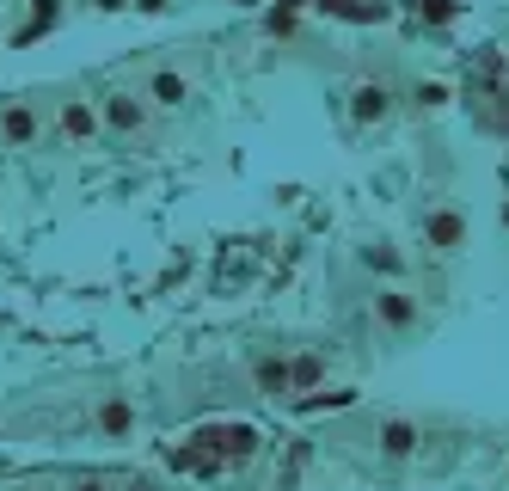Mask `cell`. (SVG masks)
Returning a JSON list of instances; mask_svg holds the SVG:
<instances>
[{"label":"cell","instance_id":"obj_6","mask_svg":"<svg viewBox=\"0 0 509 491\" xmlns=\"http://www.w3.org/2000/svg\"><path fill=\"white\" fill-rule=\"evenodd\" d=\"M424 240L436 246V252H460V246H467V215L460 210H430L424 215Z\"/></svg>","mask_w":509,"mask_h":491},{"label":"cell","instance_id":"obj_18","mask_svg":"<svg viewBox=\"0 0 509 491\" xmlns=\"http://www.w3.org/2000/svg\"><path fill=\"white\" fill-rule=\"evenodd\" d=\"M93 6H99V13H117V6H129V0H93Z\"/></svg>","mask_w":509,"mask_h":491},{"label":"cell","instance_id":"obj_3","mask_svg":"<svg viewBox=\"0 0 509 491\" xmlns=\"http://www.w3.org/2000/svg\"><path fill=\"white\" fill-rule=\"evenodd\" d=\"M37 105H25V99H13V105H0V141L6 147H37Z\"/></svg>","mask_w":509,"mask_h":491},{"label":"cell","instance_id":"obj_16","mask_svg":"<svg viewBox=\"0 0 509 491\" xmlns=\"http://www.w3.org/2000/svg\"><path fill=\"white\" fill-rule=\"evenodd\" d=\"M62 491H111V486H104V479H86V473H80V479H68Z\"/></svg>","mask_w":509,"mask_h":491},{"label":"cell","instance_id":"obj_9","mask_svg":"<svg viewBox=\"0 0 509 491\" xmlns=\"http://www.w3.org/2000/svg\"><path fill=\"white\" fill-rule=\"evenodd\" d=\"M252 387H258L264 399H295V393H289V362H282V356H258V362H252Z\"/></svg>","mask_w":509,"mask_h":491},{"label":"cell","instance_id":"obj_2","mask_svg":"<svg viewBox=\"0 0 509 491\" xmlns=\"http://www.w3.org/2000/svg\"><path fill=\"white\" fill-rule=\"evenodd\" d=\"M104 129H117V136H136V129H147V105H141L136 93H104Z\"/></svg>","mask_w":509,"mask_h":491},{"label":"cell","instance_id":"obj_13","mask_svg":"<svg viewBox=\"0 0 509 491\" xmlns=\"http://www.w3.org/2000/svg\"><path fill=\"white\" fill-rule=\"evenodd\" d=\"M49 25H56V0H37V6H31V25L19 31V43H31V37H43Z\"/></svg>","mask_w":509,"mask_h":491},{"label":"cell","instance_id":"obj_12","mask_svg":"<svg viewBox=\"0 0 509 491\" xmlns=\"http://www.w3.org/2000/svg\"><path fill=\"white\" fill-rule=\"evenodd\" d=\"M319 375H326V362H319V356H295V362H289V393L307 399V393L319 387Z\"/></svg>","mask_w":509,"mask_h":491},{"label":"cell","instance_id":"obj_4","mask_svg":"<svg viewBox=\"0 0 509 491\" xmlns=\"http://www.w3.org/2000/svg\"><path fill=\"white\" fill-rule=\"evenodd\" d=\"M62 136L74 141V147H86V141H99V129H104V117H99V105H86V99H62Z\"/></svg>","mask_w":509,"mask_h":491},{"label":"cell","instance_id":"obj_15","mask_svg":"<svg viewBox=\"0 0 509 491\" xmlns=\"http://www.w3.org/2000/svg\"><path fill=\"white\" fill-rule=\"evenodd\" d=\"M442 99H448V86H436V80H424V86H417V105H424V111H436Z\"/></svg>","mask_w":509,"mask_h":491},{"label":"cell","instance_id":"obj_19","mask_svg":"<svg viewBox=\"0 0 509 491\" xmlns=\"http://www.w3.org/2000/svg\"><path fill=\"white\" fill-rule=\"evenodd\" d=\"M504 228H509V203H504Z\"/></svg>","mask_w":509,"mask_h":491},{"label":"cell","instance_id":"obj_11","mask_svg":"<svg viewBox=\"0 0 509 491\" xmlns=\"http://www.w3.org/2000/svg\"><path fill=\"white\" fill-rule=\"evenodd\" d=\"M362 264H369L374 277H406V258H399L387 240H369V246H362Z\"/></svg>","mask_w":509,"mask_h":491},{"label":"cell","instance_id":"obj_10","mask_svg":"<svg viewBox=\"0 0 509 491\" xmlns=\"http://www.w3.org/2000/svg\"><path fill=\"white\" fill-rule=\"evenodd\" d=\"M374 319H380L387 332H406L411 319H417V308H411V295H399V289H380V295H374Z\"/></svg>","mask_w":509,"mask_h":491},{"label":"cell","instance_id":"obj_1","mask_svg":"<svg viewBox=\"0 0 509 491\" xmlns=\"http://www.w3.org/2000/svg\"><path fill=\"white\" fill-rule=\"evenodd\" d=\"M86 424H93L99 442H129L136 436V393H104Z\"/></svg>","mask_w":509,"mask_h":491},{"label":"cell","instance_id":"obj_5","mask_svg":"<svg viewBox=\"0 0 509 491\" xmlns=\"http://www.w3.org/2000/svg\"><path fill=\"white\" fill-rule=\"evenodd\" d=\"M374 442H380V455L387 460H411L417 455V442H424V430L411 418H387V424H374Z\"/></svg>","mask_w":509,"mask_h":491},{"label":"cell","instance_id":"obj_20","mask_svg":"<svg viewBox=\"0 0 509 491\" xmlns=\"http://www.w3.org/2000/svg\"><path fill=\"white\" fill-rule=\"evenodd\" d=\"M19 491H37V486H19Z\"/></svg>","mask_w":509,"mask_h":491},{"label":"cell","instance_id":"obj_14","mask_svg":"<svg viewBox=\"0 0 509 491\" xmlns=\"http://www.w3.org/2000/svg\"><path fill=\"white\" fill-rule=\"evenodd\" d=\"M117 491H166L154 473H129V479H117Z\"/></svg>","mask_w":509,"mask_h":491},{"label":"cell","instance_id":"obj_8","mask_svg":"<svg viewBox=\"0 0 509 491\" xmlns=\"http://www.w3.org/2000/svg\"><path fill=\"white\" fill-rule=\"evenodd\" d=\"M184 99H191V80H184L178 68H160L154 80H147V105H160V111H178Z\"/></svg>","mask_w":509,"mask_h":491},{"label":"cell","instance_id":"obj_7","mask_svg":"<svg viewBox=\"0 0 509 491\" xmlns=\"http://www.w3.org/2000/svg\"><path fill=\"white\" fill-rule=\"evenodd\" d=\"M387 111H393V93L380 86V80H369V86H356L350 93V117L369 129V123H387Z\"/></svg>","mask_w":509,"mask_h":491},{"label":"cell","instance_id":"obj_17","mask_svg":"<svg viewBox=\"0 0 509 491\" xmlns=\"http://www.w3.org/2000/svg\"><path fill=\"white\" fill-rule=\"evenodd\" d=\"M129 6H141V13H166L172 0H129Z\"/></svg>","mask_w":509,"mask_h":491}]
</instances>
